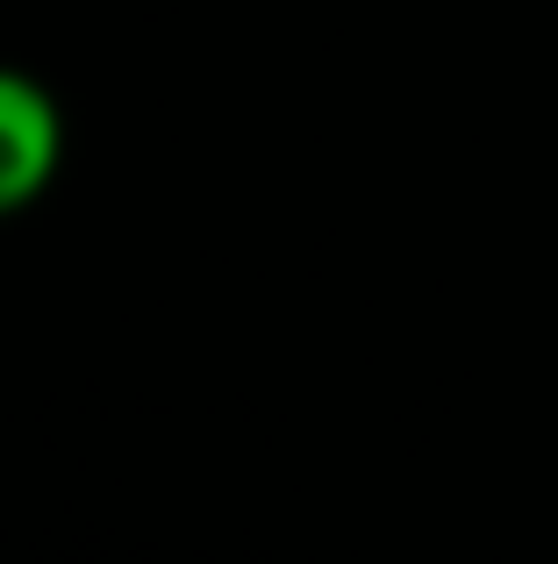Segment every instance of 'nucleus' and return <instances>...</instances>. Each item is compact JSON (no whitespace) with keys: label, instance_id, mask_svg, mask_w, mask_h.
<instances>
[{"label":"nucleus","instance_id":"nucleus-1","mask_svg":"<svg viewBox=\"0 0 558 564\" xmlns=\"http://www.w3.org/2000/svg\"><path fill=\"white\" fill-rule=\"evenodd\" d=\"M65 165V115L51 86L0 65V221L43 200V186Z\"/></svg>","mask_w":558,"mask_h":564}]
</instances>
